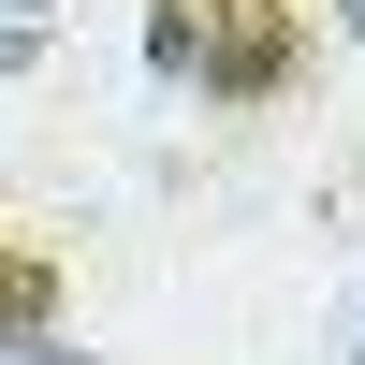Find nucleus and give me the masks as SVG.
Masks as SVG:
<instances>
[{"label":"nucleus","instance_id":"f257e3e1","mask_svg":"<svg viewBox=\"0 0 365 365\" xmlns=\"http://www.w3.org/2000/svg\"><path fill=\"white\" fill-rule=\"evenodd\" d=\"M292 44H307V0H190V88L220 103H278Z\"/></svg>","mask_w":365,"mask_h":365},{"label":"nucleus","instance_id":"f03ea898","mask_svg":"<svg viewBox=\"0 0 365 365\" xmlns=\"http://www.w3.org/2000/svg\"><path fill=\"white\" fill-rule=\"evenodd\" d=\"M44 322H58V263L29 234H0V336H44Z\"/></svg>","mask_w":365,"mask_h":365},{"label":"nucleus","instance_id":"7ed1b4c3","mask_svg":"<svg viewBox=\"0 0 365 365\" xmlns=\"http://www.w3.org/2000/svg\"><path fill=\"white\" fill-rule=\"evenodd\" d=\"M0 365H88V351H58V322H44V336H0Z\"/></svg>","mask_w":365,"mask_h":365},{"label":"nucleus","instance_id":"20e7f679","mask_svg":"<svg viewBox=\"0 0 365 365\" xmlns=\"http://www.w3.org/2000/svg\"><path fill=\"white\" fill-rule=\"evenodd\" d=\"M44 15H58V0H15V29H44Z\"/></svg>","mask_w":365,"mask_h":365},{"label":"nucleus","instance_id":"39448f33","mask_svg":"<svg viewBox=\"0 0 365 365\" xmlns=\"http://www.w3.org/2000/svg\"><path fill=\"white\" fill-rule=\"evenodd\" d=\"M336 29H365V0H336Z\"/></svg>","mask_w":365,"mask_h":365}]
</instances>
